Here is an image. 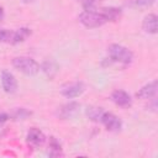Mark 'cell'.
Segmentation results:
<instances>
[{"instance_id":"1","label":"cell","mask_w":158,"mask_h":158,"mask_svg":"<svg viewBox=\"0 0 158 158\" xmlns=\"http://www.w3.org/2000/svg\"><path fill=\"white\" fill-rule=\"evenodd\" d=\"M79 22L88 27V28H95V27H100L104 23L107 22L106 17L102 15L101 11H83L79 15Z\"/></svg>"},{"instance_id":"2","label":"cell","mask_w":158,"mask_h":158,"mask_svg":"<svg viewBox=\"0 0 158 158\" xmlns=\"http://www.w3.org/2000/svg\"><path fill=\"white\" fill-rule=\"evenodd\" d=\"M12 65L26 75H35L40 72V64L35 59L25 56L15 57L12 59Z\"/></svg>"},{"instance_id":"3","label":"cell","mask_w":158,"mask_h":158,"mask_svg":"<svg viewBox=\"0 0 158 158\" xmlns=\"http://www.w3.org/2000/svg\"><path fill=\"white\" fill-rule=\"evenodd\" d=\"M107 49H109L110 59L112 62H118L122 64H128L132 62L133 54L128 48H126L121 44H111V46H109Z\"/></svg>"},{"instance_id":"4","label":"cell","mask_w":158,"mask_h":158,"mask_svg":"<svg viewBox=\"0 0 158 158\" xmlns=\"http://www.w3.org/2000/svg\"><path fill=\"white\" fill-rule=\"evenodd\" d=\"M85 90V85L83 81H73V83H68L65 85L62 86L60 93L63 96L68 98V99H74L80 96Z\"/></svg>"},{"instance_id":"5","label":"cell","mask_w":158,"mask_h":158,"mask_svg":"<svg viewBox=\"0 0 158 158\" xmlns=\"http://www.w3.org/2000/svg\"><path fill=\"white\" fill-rule=\"evenodd\" d=\"M100 122L105 126V128L107 131H111V132H118L122 127L121 120L116 115H114L111 112H106V111H104V114L100 118Z\"/></svg>"},{"instance_id":"6","label":"cell","mask_w":158,"mask_h":158,"mask_svg":"<svg viewBox=\"0 0 158 158\" xmlns=\"http://www.w3.org/2000/svg\"><path fill=\"white\" fill-rule=\"evenodd\" d=\"M79 109H80V105H79L78 102L70 101V102L64 104V105H62L60 107H58V110H57V116H58L59 118H63V120L72 118V117H74V116L78 114Z\"/></svg>"},{"instance_id":"7","label":"cell","mask_w":158,"mask_h":158,"mask_svg":"<svg viewBox=\"0 0 158 158\" xmlns=\"http://www.w3.org/2000/svg\"><path fill=\"white\" fill-rule=\"evenodd\" d=\"M1 85L7 94H14L17 90V81L14 74H11L7 70H2L1 73Z\"/></svg>"},{"instance_id":"8","label":"cell","mask_w":158,"mask_h":158,"mask_svg":"<svg viewBox=\"0 0 158 158\" xmlns=\"http://www.w3.org/2000/svg\"><path fill=\"white\" fill-rule=\"evenodd\" d=\"M26 141H27V143H28L30 146H32V147H40V146H42V144L44 143L46 137H44V135H43L42 131H40V130L36 128V127H32V128H30V131L27 132Z\"/></svg>"},{"instance_id":"9","label":"cell","mask_w":158,"mask_h":158,"mask_svg":"<svg viewBox=\"0 0 158 158\" xmlns=\"http://www.w3.org/2000/svg\"><path fill=\"white\" fill-rule=\"evenodd\" d=\"M111 100L120 107H128L132 104L131 96L123 90H114L111 94Z\"/></svg>"},{"instance_id":"10","label":"cell","mask_w":158,"mask_h":158,"mask_svg":"<svg viewBox=\"0 0 158 158\" xmlns=\"http://www.w3.org/2000/svg\"><path fill=\"white\" fill-rule=\"evenodd\" d=\"M142 28L147 33H152V35L157 33V30H158V17H157V15H154V14L147 15L143 19Z\"/></svg>"},{"instance_id":"11","label":"cell","mask_w":158,"mask_h":158,"mask_svg":"<svg viewBox=\"0 0 158 158\" xmlns=\"http://www.w3.org/2000/svg\"><path fill=\"white\" fill-rule=\"evenodd\" d=\"M156 93H157V80H153V81L146 84L144 86H142L136 93V96L139 99H151L156 95Z\"/></svg>"},{"instance_id":"12","label":"cell","mask_w":158,"mask_h":158,"mask_svg":"<svg viewBox=\"0 0 158 158\" xmlns=\"http://www.w3.org/2000/svg\"><path fill=\"white\" fill-rule=\"evenodd\" d=\"M31 30L27 27H21L15 31H11V37H10V44H17L20 42H23L27 37H30Z\"/></svg>"},{"instance_id":"13","label":"cell","mask_w":158,"mask_h":158,"mask_svg":"<svg viewBox=\"0 0 158 158\" xmlns=\"http://www.w3.org/2000/svg\"><path fill=\"white\" fill-rule=\"evenodd\" d=\"M100 10L107 21H116L121 16V10L118 7H102Z\"/></svg>"},{"instance_id":"14","label":"cell","mask_w":158,"mask_h":158,"mask_svg":"<svg viewBox=\"0 0 158 158\" xmlns=\"http://www.w3.org/2000/svg\"><path fill=\"white\" fill-rule=\"evenodd\" d=\"M102 114H104V110H102L101 107L90 106V107L86 109V116H88L91 121H100Z\"/></svg>"},{"instance_id":"15","label":"cell","mask_w":158,"mask_h":158,"mask_svg":"<svg viewBox=\"0 0 158 158\" xmlns=\"http://www.w3.org/2000/svg\"><path fill=\"white\" fill-rule=\"evenodd\" d=\"M49 154H51L52 157L62 156L60 143H59L54 137H51V138H49Z\"/></svg>"},{"instance_id":"16","label":"cell","mask_w":158,"mask_h":158,"mask_svg":"<svg viewBox=\"0 0 158 158\" xmlns=\"http://www.w3.org/2000/svg\"><path fill=\"white\" fill-rule=\"evenodd\" d=\"M43 72L49 77V78H53L54 77V74L57 73V65H56V63H53V62H51V60H47V62H44L43 63Z\"/></svg>"},{"instance_id":"17","label":"cell","mask_w":158,"mask_h":158,"mask_svg":"<svg viewBox=\"0 0 158 158\" xmlns=\"http://www.w3.org/2000/svg\"><path fill=\"white\" fill-rule=\"evenodd\" d=\"M100 0H81V5L85 11H94L98 10Z\"/></svg>"},{"instance_id":"18","label":"cell","mask_w":158,"mask_h":158,"mask_svg":"<svg viewBox=\"0 0 158 158\" xmlns=\"http://www.w3.org/2000/svg\"><path fill=\"white\" fill-rule=\"evenodd\" d=\"M154 2L156 0H130L128 4L136 7H148V6H152Z\"/></svg>"},{"instance_id":"19","label":"cell","mask_w":158,"mask_h":158,"mask_svg":"<svg viewBox=\"0 0 158 158\" xmlns=\"http://www.w3.org/2000/svg\"><path fill=\"white\" fill-rule=\"evenodd\" d=\"M31 115V112L30 111H27L26 109H23V107H20V109H16L14 112H12V117L15 118V120H25L27 116H30Z\"/></svg>"},{"instance_id":"20","label":"cell","mask_w":158,"mask_h":158,"mask_svg":"<svg viewBox=\"0 0 158 158\" xmlns=\"http://www.w3.org/2000/svg\"><path fill=\"white\" fill-rule=\"evenodd\" d=\"M10 37H11V30L0 28V42L10 43Z\"/></svg>"},{"instance_id":"21","label":"cell","mask_w":158,"mask_h":158,"mask_svg":"<svg viewBox=\"0 0 158 158\" xmlns=\"http://www.w3.org/2000/svg\"><path fill=\"white\" fill-rule=\"evenodd\" d=\"M9 120V115L5 112H0V125H2L4 122H6Z\"/></svg>"},{"instance_id":"22","label":"cell","mask_w":158,"mask_h":158,"mask_svg":"<svg viewBox=\"0 0 158 158\" xmlns=\"http://www.w3.org/2000/svg\"><path fill=\"white\" fill-rule=\"evenodd\" d=\"M2 17H4V10H2V7L0 6V20H2Z\"/></svg>"},{"instance_id":"23","label":"cell","mask_w":158,"mask_h":158,"mask_svg":"<svg viewBox=\"0 0 158 158\" xmlns=\"http://www.w3.org/2000/svg\"><path fill=\"white\" fill-rule=\"evenodd\" d=\"M23 2H26V4H30V2H33L35 0H22Z\"/></svg>"}]
</instances>
